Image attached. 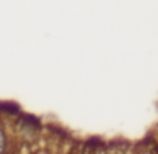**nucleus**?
<instances>
[{
  "label": "nucleus",
  "mask_w": 158,
  "mask_h": 154,
  "mask_svg": "<svg viewBox=\"0 0 158 154\" xmlns=\"http://www.w3.org/2000/svg\"><path fill=\"white\" fill-rule=\"evenodd\" d=\"M17 112H21V109L15 103H9V102L0 103V113H17Z\"/></svg>",
  "instance_id": "obj_1"
},
{
  "label": "nucleus",
  "mask_w": 158,
  "mask_h": 154,
  "mask_svg": "<svg viewBox=\"0 0 158 154\" xmlns=\"http://www.w3.org/2000/svg\"><path fill=\"white\" fill-rule=\"evenodd\" d=\"M4 151H5V134L0 129V154H4Z\"/></svg>",
  "instance_id": "obj_2"
}]
</instances>
